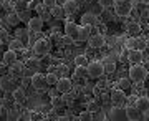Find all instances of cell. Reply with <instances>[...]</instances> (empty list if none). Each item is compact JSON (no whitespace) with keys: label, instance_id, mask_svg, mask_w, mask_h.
I'll return each instance as SVG.
<instances>
[{"label":"cell","instance_id":"29","mask_svg":"<svg viewBox=\"0 0 149 121\" xmlns=\"http://www.w3.org/2000/svg\"><path fill=\"white\" fill-rule=\"evenodd\" d=\"M131 86V78H121L119 81H118V88H121V90H126Z\"/></svg>","mask_w":149,"mask_h":121},{"label":"cell","instance_id":"40","mask_svg":"<svg viewBox=\"0 0 149 121\" xmlns=\"http://www.w3.org/2000/svg\"><path fill=\"white\" fill-rule=\"evenodd\" d=\"M0 27H2V20H0Z\"/></svg>","mask_w":149,"mask_h":121},{"label":"cell","instance_id":"26","mask_svg":"<svg viewBox=\"0 0 149 121\" xmlns=\"http://www.w3.org/2000/svg\"><path fill=\"white\" fill-rule=\"evenodd\" d=\"M45 76H47V85L48 86H55L56 81H58V78H60L56 73H48V75H45Z\"/></svg>","mask_w":149,"mask_h":121},{"label":"cell","instance_id":"22","mask_svg":"<svg viewBox=\"0 0 149 121\" xmlns=\"http://www.w3.org/2000/svg\"><path fill=\"white\" fill-rule=\"evenodd\" d=\"M139 43H143V40H141L139 37H131L128 40V43H126V47H128V50H136V48L141 50L143 45H139Z\"/></svg>","mask_w":149,"mask_h":121},{"label":"cell","instance_id":"19","mask_svg":"<svg viewBox=\"0 0 149 121\" xmlns=\"http://www.w3.org/2000/svg\"><path fill=\"white\" fill-rule=\"evenodd\" d=\"M23 71H25V66H23V63H22V62H18V60H17L13 65H10V73L12 75L23 76Z\"/></svg>","mask_w":149,"mask_h":121},{"label":"cell","instance_id":"36","mask_svg":"<svg viewBox=\"0 0 149 121\" xmlns=\"http://www.w3.org/2000/svg\"><path fill=\"white\" fill-rule=\"evenodd\" d=\"M66 71H68V66H65V65H60L58 68H56V75H58L60 78H61V76H65V75H66Z\"/></svg>","mask_w":149,"mask_h":121},{"label":"cell","instance_id":"31","mask_svg":"<svg viewBox=\"0 0 149 121\" xmlns=\"http://www.w3.org/2000/svg\"><path fill=\"white\" fill-rule=\"evenodd\" d=\"M52 13H53L56 18H63L65 10H63V7H53V8H52Z\"/></svg>","mask_w":149,"mask_h":121},{"label":"cell","instance_id":"8","mask_svg":"<svg viewBox=\"0 0 149 121\" xmlns=\"http://www.w3.org/2000/svg\"><path fill=\"white\" fill-rule=\"evenodd\" d=\"M78 32H80V27L76 25L73 20H71V22H66V23H65V35L71 37L74 42L78 40Z\"/></svg>","mask_w":149,"mask_h":121},{"label":"cell","instance_id":"16","mask_svg":"<svg viewBox=\"0 0 149 121\" xmlns=\"http://www.w3.org/2000/svg\"><path fill=\"white\" fill-rule=\"evenodd\" d=\"M91 27L93 25H81L80 27V32H78V40H86L88 42V38L91 37Z\"/></svg>","mask_w":149,"mask_h":121},{"label":"cell","instance_id":"33","mask_svg":"<svg viewBox=\"0 0 149 121\" xmlns=\"http://www.w3.org/2000/svg\"><path fill=\"white\" fill-rule=\"evenodd\" d=\"M8 42H10L8 32H7V30H2V28H0V43H8Z\"/></svg>","mask_w":149,"mask_h":121},{"label":"cell","instance_id":"11","mask_svg":"<svg viewBox=\"0 0 149 121\" xmlns=\"http://www.w3.org/2000/svg\"><path fill=\"white\" fill-rule=\"evenodd\" d=\"M124 113H126V118H128L129 121H138V120H143V113L136 108V106H126V110H124Z\"/></svg>","mask_w":149,"mask_h":121},{"label":"cell","instance_id":"35","mask_svg":"<svg viewBox=\"0 0 149 121\" xmlns=\"http://www.w3.org/2000/svg\"><path fill=\"white\" fill-rule=\"evenodd\" d=\"M78 120H81V121H91V120H93V115H91L90 111H83V113L78 116Z\"/></svg>","mask_w":149,"mask_h":121},{"label":"cell","instance_id":"2","mask_svg":"<svg viewBox=\"0 0 149 121\" xmlns=\"http://www.w3.org/2000/svg\"><path fill=\"white\" fill-rule=\"evenodd\" d=\"M133 10V2L129 0H114V12L118 17H128Z\"/></svg>","mask_w":149,"mask_h":121},{"label":"cell","instance_id":"4","mask_svg":"<svg viewBox=\"0 0 149 121\" xmlns=\"http://www.w3.org/2000/svg\"><path fill=\"white\" fill-rule=\"evenodd\" d=\"M111 103L116 108H123V106H126L128 103V96L124 95V90L121 88H116L111 91Z\"/></svg>","mask_w":149,"mask_h":121},{"label":"cell","instance_id":"30","mask_svg":"<svg viewBox=\"0 0 149 121\" xmlns=\"http://www.w3.org/2000/svg\"><path fill=\"white\" fill-rule=\"evenodd\" d=\"M7 22L10 23V25H13L15 27L18 22H20V17L17 15V13H10V15H7Z\"/></svg>","mask_w":149,"mask_h":121},{"label":"cell","instance_id":"21","mask_svg":"<svg viewBox=\"0 0 149 121\" xmlns=\"http://www.w3.org/2000/svg\"><path fill=\"white\" fill-rule=\"evenodd\" d=\"M136 108H138L141 113L149 110V98L148 96H139L138 100H136Z\"/></svg>","mask_w":149,"mask_h":121},{"label":"cell","instance_id":"38","mask_svg":"<svg viewBox=\"0 0 149 121\" xmlns=\"http://www.w3.org/2000/svg\"><path fill=\"white\" fill-rule=\"evenodd\" d=\"M42 2L48 7V8H53V7H56V0H42Z\"/></svg>","mask_w":149,"mask_h":121},{"label":"cell","instance_id":"6","mask_svg":"<svg viewBox=\"0 0 149 121\" xmlns=\"http://www.w3.org/2000/svg\"><path fill=\"white\" fill-rule=\"evenodd\" d=\"M33 52L37 53V55H47L50 52V42H48L47 38H40L37 42L33 43Z\"/></svg>","mask_w":149,"mask_h":121},{"label":"cell","instance_id":"7","mask_svg":"<svg viewBox=\"0 0 149 121\" xmlns=\"http://www.w3.org/2000/svg\"><path fill=\"white\" fill-rule=\"evenodd\" d=\"M30 85H32L35 90H43L45 86H47V76L42 73H33L32 78H30Z\"/></svg>","mask_w":149,"mask_h":121},{"label":"cell","instance_id":"23","mask_svg":"<svg viewBox=\"0 0 149 121\" xmlns=\"http://www.w3.org/2000/svg\"><path fill=\"white\" fill-rule=\"evenodd\" d=\"M86 76H88V66L78 65L74 70V78H86Z\"/></svg>","mask_w":149,"mask_h":121},{"label":"cell","instance_id":"34","mask_svg":"<svg viewBox=\"0 0 149 121\" xmlns=\"http://www.w3.org/2000/svg\"><path fill=\"white\" fill-rule=\"evenodd\" d=\"M40 3H42L40 0H28V3H27V8H28V10H37Z\"/></svg>","mask_w":149,"mask_h":121},{"label":"cell","instance_id":"18","mask_svg":"<svg viewBox=\"0 0 149 121\" xmlns=\"http://www.w3.org/2000/svg\"><path fill=\"white\" fill-rule=\"evenodd\" d=\"M63 10L66 15H71V13H74V12L78 10V3L74 0H66L63 3Z\"/></svg>","mask_w":149,"mask_h":121},{"label":"cell","instance_id":"39","mask_svg":"<svg viewBox=\"0 0 149 121\" xmlns=\"http://www.w3.org/2000/svg\"><path fill=\"white\" fill-rule=\"evenodd\" d=\"M143 120H146V121H149V110H146V111H143Z\"/></svg>","mask_w":149,"mask_h":121},{"label":"cell","instance_id":"37","mask_svg":"<svg viewBox=\"0 0 149 121\" xmlns=\"http://www.w3.org/2000/svg\"><path fill=\"white\" fill-rule=\"evenodd\" d=\"M103 10H104V7H103L101 3L98 2V3H96V5H95V8H93V13H96V15H100V13H101Z\"/></svg>","mask_w":149,"mask_h":121},{"label":"cell","instance_id":"28","mask_svg":"<svg viewBox=\"0 0 149 121\" xmlns=\"http://www.w3.org/2000/svg\"><path fill=\"white\" fill-rule=\"evenodd\" d=\"M7 45L10 47V50H13V52H17V50H20V48H22V40H18V38H15V40H12V42H8Z\"/></svg>","mask_w":149,"mask_h":121},{"label":"cell","instance_id":"10","mask_svg":"<svg viewBox=\"0 0 149 121\" xmlns=\"http://www.w3.org/2000/svg\"><path fill=\"white\" fill-rule=\"evenodd\" d=\"M104 43H106V40H104V37L100 35V33L91 35V37L88 38V45H90V48H103L104 47Z\"/></svg>","mask_w":149,"mask_h":121},{"label":"cell","instance_id":"9","mask_svg":"<svg viewBox=\"0 0 149 121\" xmlns=\"http://www.w3.org/2000/svg\"><path fill=\"white\" fill-rule=\"evenodd\" d=\"M43 23H45V20H43L42 17H32V18H28V30L30 32H40L43 28Z\"/></svg>","mask_w":149,"mask_h":121},{"label":"cell","instance_id":"14","mask_svg":"<svg viewBox=\"0 0 149 121\" xmlns=\"http://www.w3.org/2000/svg\"><path fill=\"white\" fill-rule=\"evenodd\" d=\"M12 83H13V78L12 76H8V75H3L2 78H0V88L3 90V91H13V86H12Z\"/></svg>","mask_w":149,"mask_h":121},{"label":"cell","instance_id":"12","mask_svg":"<svg viewBox=\"0 0 149 121\" xmlns=\"http://www.w3.org/2000/svg\"><path fill=\"white\" fill-rule=\"evenodd\" d=\"M128 62L131 65H136V63H141L143 62V50H128Z\"/></svg>","mask_w":149,"mask_h":121},{"label":"cell","instance_id":"17","mask_svg":"<svg viewBox=\"0 0 149 121\" xmlns=\"http://www.w3.org/2000/svg\"><path fill=\"white\" fill-rule=\"evenodd\" d=\"M12 96H13V101H15L17 105L25 103V91H23V88H15L12 91Z\"/></svg>","mask_w":149,"mask_h":121},{"label":"cell","instance_id":"20","mask_svg":"<svg viewBox=\"0 0 149 121\" xmlns=\"http://www.w3.org/2000/svg\"><path fill=\"white\" fill-rule=\"evenodd\" d=\"M103 65H104V71H106V73H114V71H116V62H114L113 58L106 57L103 60Z\"/></svg>","mask_w":149,"mask_h":121},{"label":"cell","instance_id":"32","mask_svg":"<svg viewBox=\"0 0 149 121\" xmlns=\"http://www.w3.org/2000/svg\"><path fill=\"white\" fill-rule=\"evenodd\" d=\"M52 106L53 108H61L63 106V100L60 96H52Z\"/></svg>","mask_w":149,"mask_h":121},{"label":"cell","instance_id":"5","mask_svg":"<svg viewBox=\"0 0 149 121\" xmlns=\"http://www.w3.org/2000/svg\"><path fill=\"white\" fill-rule=\"evenodd\" d=\"M56 91L58 93H61V95H66V93H70L71 90H73V83H71V80L68 78V76H61V78H58V81H56Z\"/></svg>","mask_w":149,"mask_h":121},{"label":"cell","instance_id":"27","mask_svg":"<svg viewBox=\"0 0 149 121\" xmlns=\"http://www.w3.org/2000/svg\"><path fill=\"white\" fill-rule=\"evenodd\" d=\"M15 37L18 38V40H25L27 37H30V30H25V28H17Z\"/></svg>","mask_w":149,"mask_h":121},{"label":"cell","instance_id":"3","mask_svg":"<svg viewBox=\"0 0 149 121\" xmlns=\"http://www.w3.org/2000/svg\"><path fill=\"white\" fill-rule=\"evenodd\" d=\"M106 73L104 71V65H103V62H90L88 63V76L93 80H98V78H101L103 75Z\"/></svg>","mask_w":149,"mask_h":121},{"label":"cell","instance_id":"15","mask_svg":"<svg viewBox=\"0 0 149 121\" xmlns=\"http://www.w3.org/2000/svg\"><path fill=\"white\" fill-rule=\"evenodd\" d=\"M96 20H98V15H96V13L86 12V13H83V17H81V25H95Z\"/></svg>","mask_w":149,"mask_h":121},{"label":"cell","instance_id":"13","mask_svg":"<svg viewBox=\"0 0 149 121\" xmlns=\"http://www.w3.org/2000/svg\"><path fill=\"white\" fill-rule=\"evenodd\" d=\"M17 60H18V58H17V52H13V50H10V48H8V50H7L5 53H3V57H2V62H3V63H5L7 66L13 65V63L17 62Z\"/></svg>","mask_w":149,"mask_h":121},{"label":"cell","instance_id":"1","mask_svg":"<svg viewBox=\"0 0 149 121\" xmlns=\"http://www.w3.org/2000/svg\"><path fill=\"white\" fill-rule=\"evenodd\" d=\"M129 78H131L133 83H143L144 80L148 78V70L144 68L141 63L131 65V68H129Z\"/></svg>","mask_w":149,"mask_h":121},{"label":"cell","instance_id":"24","mask_svg":"<svg viewBox=\"0 0 149 121\" xmlns=\"http://www.w3.org/2000/svg\"><path fill=\"white\" fill-rule=\"evenodd\" d=\"M128 32L131 33L133 37H139V33H141V25H139V23H129Z\"/></svg>","mask_w":149,"mask_h":121},{"label":"cell","instance_id":"25","mask_svg":"<svg viewBox=\"0 0 149 121\" xmlns=\"http://www.w3.org/2000/svg\"><path fill=\"white\" fill-rule=\"evenodd\" d=\"M74 65H76V66H78V65L88 66V57H86L85 53H83V55H76V57H74Z\"/></svg>","mask_w":149,"mask_h":121}]
</instances>
